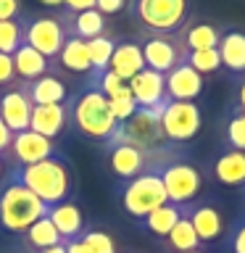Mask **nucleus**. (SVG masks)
I'll return each mask as SVG.
<instances>
[{
	"mask_svg": "<svg viewBox=\"0 0 245 253\" xmlns=\"http://www.w3.org/2000/svg\"><path fill=\"white\" fill-rule=\"evenodd\" d=\"M153 166L158 171V177L163 182L166 198L174 206H190L198 201V195L203 193L205 185V174L198 164H193L190 158L179 153V145H163L153 158Z\"/></svg>",
	"mask_w": 245,
	"mask_h": 253,
	"instance_id": "obj_1",
	"label": "nucleus"
},
{
	"mask_svg": "<svg viewBox=\"0 0 245 253\" xmlns=\"http://www.w3.org/2000/svg\"><path fill=\"white\" fill-rule=\"evenodd\" d=\"M11 177L19 179L24 187H29L47 209L69 201L71 190H74V169H71V161L63 153L50 156L32 166L11 169Z\"/></svg>",
	"mask_w": 245,
	"mask_h": 253,
	"instance_id": "obj_2",
	"label": "nucleus"
},
{
	"mask_svg": "<svg viewBox=\"0 0 245 253\" xmlns=\"http://www.w3.org/2000/svg\"><path fill=\"white\" fill-rule=\"evenodd\" d=\"M69 116L71 126L82 134V137L92 142H106L114 137V132L119 129V122L111 111L108 98L103 95L95 84H87L79 95L69 98Z\"/></svg>",
	"mask_w": 245,
	"mask_h": 253,
	"instance_id": "obj_3",
	"label": "nucleus"
},
{
	"mask_svg": "<svg viewBox=\"0 0 245 253\" xmlns=\"http://www.w3.org/2000/svg\"><path fill=\"white\" fill-rule=\"evenodd\" d=\"M45 213L47 206L29 187H24L19 179L8 174L3 179V187H0V229L21 235Z\"/></svg>",
	"mask_w": 245,
	"mask_h": 253,
	"instance_id": "obj_4",
	"label": "nucleus"
},
{
	"mask_svg": "<svg viewBox=\"0 0 245 253\" xmlns=\"http://www.w3.org/2000/svg\"><path fill=\"white\" fill-rule=\"evenodd\" d=\"M126 11L145 35H177L187 24L190 0H129Z\"/></svg>",
	"mask_w": 245,
	"mask_h": 253,
	"instance_id": "obj_5",
	"label": "nucleus"
},
{
	"mask_svg": "<svg viewBox=\"0 0 245 253\" xmlns=\"http://www.w3.org/2000/svg\"><path fill=\"white\" fill-rule=\"evenodd\" d=\"M119 201H122V209L126 216L142 221L150 211L161 209L163 203H169L166 198V190H163V182L158 177L156 166L150 164L142 174H137L134 179L129 182H122L119 187Z\"/></svg>",
	"mask_w": 245,
	"mask_h": 253,
	"instance_id": "obj_6",
	"label": "nucleus"
},
{
	"mask_svg": "<svg viewBox=\"0 0 245 253\" xmlns=\"http://www.w3.org/2000/svg\"><path fill=\"white\" fill-rule=\"evenodd\" d=\"M21 32H24V45L35 47L37 53H42L45 58H58L63 42H66V29L58 16H19Z\"/></svg>",
	"mask_w": 245,
	"mask_h": 253,
	"instance_id": "obj_7",
	"label": "nucleus"
},
{
	"mask_svg": "<svg viewBox=\"0 0 245 253\" xmlns=\"http://www.w3.org/2000/svg\"><path fill=\"white\" fill-rule=\"evenodd\" d=\"M203 126V114L195 106V100H169L161 111V129L166 142L185 145L193 137H198Z\"/></svg>",
	"mask_w": 245,
	"mask_h": 253,
	"instance_id": "obj_8",
	"label": "nucleus"
},
{
	"mask_svg": "<svg viewBox=\"0 0 245 253\" xmlns=\"http://www.w3.org/2000/svg\"><path fill=\"white\" fill-rule=\"evenodd\" d=\"M111 140H124V142H132V145L145 148V150L163 148L166 137L161 129V111L158 108H137L124 124H119V129L114 132Z\"/></svg>",
	"mask_w": 245,
	"mask_h": 253,
	"instance_id": "obj_9",
	"label": "nucleus"
},
{
	"mask_svg": "<svg viewBox=\"0 0 245 253\" xmlns=\"http://www.w3.org/2000/svg\"><path fill=\"white\" fill-rule=\"evenodd\" d=\"M140 45L145 66L158 71V74H169L187 55V47L179 35H142Z\"/></svg>",
	"mask_w": 245,
	"mask_h": 253,
	"instance_id": "obj_10",
	"label": "nucleus"
},
{
	"mask_svg": "<svg viewBox=\"0 0 245 253\" xmlns=\"http://www.w3.org/2000/svg\"><path fill=\"white\" fill-rule=\"evenodd\" d=\"M169 145V142H166ZM161 150V148H158ZM158 150H145V148H137L132 142H124V140H108L106 142V153H108V166L111 171L116 174L122 182H129L134 179L137 174H142L153 164V158Z\"/></svg>",
	"mask_w": 245,
	"mask_h": 253,
	"instance_id": "obj_11",
	"label": "nucleus"
},
{
	"mask_svg": "<svg viewBox=\"0 0 245 253\" xmlns=\"http://www.w3.org/2000/svg\"><path fill=\"white\" fill-rule=\"evenodd\" d=\"M61 150L55 145V140H47L42 134L24 129V132H13L11 148L5 150V161L11 169H21V166H32L37 161H45L50 156H58Z\"/></svg>",
	"mask_w": 245,
	"mask_h": 253,
	"instance_id": "obj_12",
	"label": "nucleus"
},
{
	"mask_svg": "<svg viewBox=\"0 0 245 253\" xmlns=\"http://www.w3.org/2000/svg\"><path fill=\"white\" fill-rule=\"evenodd\" d=\"M32 108H35V106H32L24 82H16V84L5 87V90L0 92V119L5 122V126L11 132L29 129Z\"/></svg>",
	"mask_w": 245,
	"mask_h": 253,
	"instance_id": "obj_13",
	"label": "nucleus"
},
{
	"mask_svg": "<svg viewBox=\"0 0 245 253\" xmlns=\"http://www.w3.org/2000/svg\"><path fill=\"white\" fill-rule=\"evenodd\" d=\"M129 90L134 95V103L137 108H158L163 111V106L169 103V95H166V74H158L153 69H142L140 74H134L129 82Z\"/></svg>",
	"mask_w": 245,
	"mask_h": 253,
	"instance_id": "obj_14",
	"label": "nucleus"
},
{
	"mask_svg": "<svg viewBox=\"0 0 245 253\" xmlns=\"http://www.w3.org/2000/svg\"><path fill=\"white\" fill-rule=\"evenodd\" d=\"M187 219L193 224L198 240L201 245H208V243H216L227 229V219L221 209L216 203L205 201V203H190L187 206Z\"/></svg>",
	"mask_w": 245,
	"mask_h": 253,
	"instance_id": "obj_15",
	"label": "nucleus"
},
{
	"mask_svg": "<svg viewBox=\"0 0 245 253\" xmlns=\"http://www.w3.org/2000/svg\"><path fill=\"white\" fill-rule=\"evenodd\" d=\"M69 126H71L69 103H50V106H35L32 108L29 129L42 134L47 140H58L61 134L69 132Z\"/></svg>",
	"mask_w": 245,
	"mask_h": 253,
	"instance_id": "obj_16",
	"label": "nucleus"
},
{
	"mask_svg": "<svg viewBox=\"0 0 245 253\" xmlns=\"http://www.w3.org/2000/svg\"><path fill=\"white\" fill-rule=\"evenodd\" d=\"M211 177L224 187H245V150L221 148L211 164Z\"/></svg>",
	"mask_w": 245,
	"mask_h": 253,
	"instance_id": "obj_17",
	"label": "nucleus"
},
{
	"mask_svg": "<svg viewBox=\"0 0 245 253\" xmlns=\"http://www.w3.org/2000/svg\"><path fill=\"white\" fill-rule=\"evenodd\" d=\"M61 24L66 29V37H79V40H92L106 35V16H103L98 8H90V11H63Z\"/></svg>",
	"mask_w": 245,
	"mask_h": 253,
	"instance_id": "obj_18",
	"label": "nucleus"
},
{
	"mask_svg": "<svg viewBox=\"0 0 245 253\" xmlns=\"http://www.w3.org/2000/svg\"><path fill=\"white\" fill-rule=\"evenodd\" d=\"M203 92V74H198L185 61L166 74V95L169 100H195Z\"/></svg>",
	"mask_w": 245,
	"mask_h": 253,
	"instance_id": "obj_19",
	"label": "nucleus"
},
{
	"mask_svg": "<svg viewBox=\"0 0 245 253\" xmlns=\"http://www.w3.org/2000/svg\"><path fill=\"white\" fill-rule=\"evenodd\" d=\"M108 69L114 71L116 77H122L124 82H129L134 74H140L145 69V58H142V45L137 40H122L116 42V50L111 55Z\"/></svg>",
	"mask_w": 245,
	"mask_h": 253,
	"instance_id": "obj_20",
	"label": "nucleus"
},
{
	"mask_svg": "<svg viewBox=\"0 0 245 253\" xmlns=\"http://www.w3.org/2000/svg\"><path fill=\"white\" fill-rule=\"evenodd\" d=\"M219 58L221 69H227L229 74H245V32L243 29H224L219 37Z\"/></svg>",
	"mask_w": 245,
	"mask_h": 253,
	"instance_id": "obj_21",
	"label": "nucleus"
},
{
	"mask_svg": "<svg viewBox=\"0 0 245 253\" xmlns=\"http://www.w3.org/2000/svg\"><path fill=\"white\" fill-rule=\"evenodd\" d=\"M47 219L53 221V227L58 229L61 240H74L84 232V216H82V209L71 201H63L58 206H50L47 209Z\"/></svg>",
	"mask_w": 245,
	"mask_h": 253,
	"instance_id": "obj_22",
	"label": "nucleus"
},
{
	"mask_svg": "<svg viewBox=\"0 0 245 253\" xmlns=\"http://www.w3.org/2000/svg\"><path fill=\"white\" fill-rule=\"evenodd\" d=\"M11 58H13V69H16L19 82H35V79L50 74V58H45L42 53H37L29 45H21Z\"/></svg>",
	"mask_w": 245,
	"mask_h": 253,
	"instance_id": "obj_23",
	"label": "nucleus"
},
{
	"mask_svg": "<svg viewBox=\"0 0 245 253\" xmlns=\"http://www.w3.org/2000/svg\"><path fill=\"white\" fill-rule=\"evenodd\" d=\"M32 106H50V103H66L69 90L66 82H61L55 74H45L35 82H24Z\"/></svg>",
	"mask_w": 245,
	"mask_h": 253,
	"instance_id": "obj_24",
	"label": "nucleus"
},
{
	"mask_svg": "<svg viewBox=\"0 0 245 253\" xmlns=\"http://www.w3.org/2000/svg\"><path fill=\"white\" fill-rule=\"evenodd\" d=\"M177 35L182 37L187 50H205V47L219 45L221 29L216 24H208V21H193V24H185L182 32H177Z\"/></svg>",
	"mask_w": 245,
	"mask_h": 253,
	"instance_id": "obj_25",
	"label": "nucleus"
},
{
	"mask_svg": "<svg viewBox=\"0 0 245 253\" xmlns=\"http://www.w3.org/2000/svg\"><path fill=\"white\" fill-rule=\"evenodd\" d=\"M185 213V206H174V203H163L161 209L150 211L145 219L140 221L142 229H145L148 235L158 237V240H166V235L171 232V227L179 221V216Z\"/></svg>",
	"mask_w": 245,
	"mask_h": 253,
	"instance_id": "obj_26",
	"label": "nucleus"
},
{
	"mask_svg": "<svg viewBox=\"0 0 245 253\" xmlns=\"http://www.w3.org/2000/svg\"><path fill=\"white\" fill-rule=\"evenodd\" d=\"M58 63L66 71H71V74H84V77L92 74L87 45H84V40H79V37H66V42H63L61 53H58Z\"/></svg>",
	"mask_w": 245,
	"mask_h": 253,
	"instance_id": "obj_27",
	"label": "nucleus"
},
{
	"mask_svg": "<svg viewBox=\"0 0 245 253\" xmlns=\"http://www.w3.org/2000/svg\"><path fill=\"white\" fill-rule=\"evenodd\" d=\"M163 245H166V251H171V253L201 251V240H198L195 229H193V224H190V219H187V206H185V213L179 216V221L171 227V232L166 235Z\"/></svg>",
	"mask_w": 245,
	"mask_h": 253,
	"instance_id": "obj_28",
	"label": "nucleus"
},
{
	"mask_svg": "<svg viewBox=\"0 0 245 253\" xmlns=\"http://www.w3.org/2000/svg\"><path fill=\"white\" fill-rule=\"evenodd\" d=\"M21 235H24V243H27V251H42V248H50V245L63 243L58 229H55L53 221L47 219V213L40 216L35 224H32L27 232H21Z\"/></svg>",
	"mask_w": 245,
	"mask_h": 253,
	"instance_id": "obj_29",
	"label": "nucleus"
},
{
	"mask_svg": "<svg viewBox=\"0 0 245 253\" xmlns=\"http://www.w3.org/2000/svg\"><path fill=\"white\" fill-rule=\"evenodd\" d=\"M221 142H224V148L245 150V111H227L224 124H221Z\"/></svg>",
	"mask_w": 245,
	"mask_h": 253,
	"instance_id": "obj_30",
	"label": "nucleus"
},
{
	"mask_svg": "<svg viewBox=\"0 0 245 253\" xmlns=\"http://www.w3.org/2000/svg\"><path fill=\"white\" fill-rule=\"evenodd\" d=\"M84 45H87V55H90L92 74L106 71L108 63H111V55H114V50H116V40L111 35H100V37L84 40Z\"/></svg>",
	"mask_w": 245,
	"mask_h": 253,
	"instance_id": "obj_31",
	"label": "nucleus"
},
{
	"mask_svg": "<svg viewBox=\"0 0 245 253\" xmlns=\"http://www.w3.org/2000/svg\"><path fill=\"white\" fill-rule=\"evenodd\" d=\"M185 63L193 66L198 74H216L221 69V58L216 47H205V50H187Z\"/></svg>",
	"mask_w": 245,
	"mask_h": 253,
	"instance_id": "obj_32",
	"label": "nucleus"
},
{
	"mask_svg": "<svg viewBox=\"0 0 245 253\" xmlns=\"http://www.w3.org/2000/svg\"><path fill=\"white\" fill-rule=\"evenodd\" d=\"M108 103H111V111H114V116H116L119 124H124L126 119H129L134 111H137V103H134V95H132V90H129V84L119 87V90L108 98Z\"/></svg>",
	"mask_w": 245,
	"mask_h": 253,
	"instance_id": "obj_33",
	"label": "nucleus"
},
{
	"mask_svg": "<svg viewBox=\"0 0 245 253\" xmlns=\"http://www.w3.org/2000/svg\"><path fill=\"white\" fill-rule=\"evenodd\" d=\"M24 45V32H21V21H0V53L13 55L19 47Z\"/></svg>",
	"mask_w": 245,
	"mask_h": 253,
	"instance_id": "obj_34",
	"label": "nucleus"
},
{
	"mask_svg": "<svg viewBox=\"0 0 245 253\" xmlns=\"http://www.w3.org/2000/svg\"><path fill=\"white\" fill-rule=\"evenodd\" d=\"M79 240L87 245L90 253H116V243L108 232H100V229H84L79 235Z\"/></svg>",
	"mask_w": 245,
	"mask_h": 253,
	"instance_id": "obj_35",
	"label": "nucleus"
},
{
	"mask_svg": "<svg viewBox=\"0 0 245 253\" xmlns=\"http://www.w3.org/2000/svg\"><path fill=\"white\" fill-rule=\"evenodd\" d=\"M19 79H16V69H13V58L5 53H0V90H5V87L16 84Z\"/></svg>",
	"mask_w": 245,
	"mask_h": 253,
	"instance_id": "obj_36",
	"label": "nucleus"
},
{
	"mask_svg": "<svg viewBox=\"0 0 245 253\" xmlns=\"http://www.w3.org/2000/svg\"><path fill=\"white\" fill-rule=\"evenodd\" d=\"M227 248H229V253H245V216L232 227L229 240H227Z\"/></svg>",
	"mask_w": 245,
	"mask_h": 253,
	"instance_id": "obj_37",
	"label": "nucleus"
},
{
	"mask_svg": "<svg viewBox=\"0 0 245 253\" xmlns=\"http://www.w3.org/2000/svg\"><path fill=\"white\" fill-rule=\"evenodd\" d=\"M21 16V0H0V21H13Z\"/></svg>",
	"mask_w": 245,
	"mask_h": 253,
	"instance_id": "obj_38",
	"label": "nucleus"
},
{
	"mask_svg": "<svg viewBox=\"0 0 245 253\" xmlns=\"http://www.w3.org/2000/svg\"><path fill=\"white\" fill-rule=\"evenodd\" d=\"M126 3H129V0H95V8L108 19V16H114V13H122L126 8Z\"/></svg>",
	"mask_w": 245,
	"mask_h": 253,
	"instance_id": "obj_39",
	"label": "nucleus"
},
{
	"mask_svg": "<svg viewBox=\"0 0 245 253\" xmlns=\"http://www.w3.org/2000/svg\"><path fill=\"white\" fill-rule=\"evenodd\" d=\"M11 140H13V132L5 126V122L0 119V156H5V150L11 148Z\"/></svg>",
	"mask_w": 245,
	"mask_h": 253,
	"instance_id": "obj_40",
	"label": "nucleus"
},
{
	"mask_svg": "<svg viewBox=\"0 0 245 253\" xmlns=\"http://www.w3.org/2000/svg\"><path fill=\"white\" fill-rule=\"evenodd\" d=\"M66 5V11H90L95 8V0H61Z\"/></svg>",
	"mask_w": 245,
	"mask_h": 253,
	"instance_id": "obj_41",
	"label": "nucleus"
},
{
	"mask_svg": "<svg viewBox=\"0 0 245 253\" xmlns=\"http://www.w3.org/2000/svg\"><path fill=\"white\" fill-rule=\"evenodd\" d=\"M237 111H245V77L240 79V84H237V90H235V106Z\"/></svg>",
	"mask_w": 245,
	"mask_h": 253,
	"instance_id": "obj_42",
	"label": "nucleus"
},
{
	"mask_svg": "<svg viewBox=\"0 0 245 253\" xmlns=\"http://www.w3.org/2000/svg\"><path fill=\"white\" fill-rule=\"evenodd\" d=\"M63 245H66V253H90V251H87V245L79 240V237H74V240H66Z\"/></svg>",
	"mask_w": 245,
	"mask_h": 253,
	"instance_id": "obj_43",
	"label": "nucleus"
},
{
	"mask_svg": "<svg viewBox=\"0 0 245 253\" xmlns=\"http://www.w3.org/2000/svg\"><path fill=\"white\" fill-rule=\"evenodd\" d=\"M27 253H66V245L58 243V245H50V248H42V251H27Z\"/></svg>",
	"mask_w": 245,
	"mask_h": 253,
	"instance_id": "obj_44",
	"label": "nucleus"
},
{
	"mask_svg": "<svg viewBox=\"0 0 245 253\" xmlns=\"http://www.w3.org/2000/svg\"><path fill=\"white\" fill-rule=\"evenodd\" d=\"M8 174H11V166H8V161H5L3 156H0V179H5Z\"/></svg>",
	"mask_w": 245,
	"mask_h": 253,
	"instance_id": "obj_45",
	"label": "nucleus"
},
{
	"mask_svg": "<svg viewBox=\"0 0 245 253\" xmlns=\"http://www.w3.org/2000/svg\"><path fill=\"white\" fill-rule=\"evenodd\" d=\"M40 3H45V5H61V0H40Z\"/></svg>",
	"mask_w": 245,
	"mask_h": 253,
	"instance_id": "obj_46",
	"label": "nucleus"
},
{
	"mask_svg": "<svg viewBox=\"0 0 245 253\" xmlns=\"http://www.w3.org/2000/svg\"><path fill=\"white\" fill-rule=\"evenodd\" d=\"M187 253H203V251H187Z\"/></svg>",
	"mask_w": 245,
	"mask_h": 253,
	"instance_id": "obj_47",
	"label": "nucleus"
},
{
	"mask_svg": "<svg viewBox=\"0 0 245 253\" xmlns=\"http://www.w3.org/2000/svg\"><path fill=\"white\" fill-rule=\"evenodd\" d=\"M243 195H245V187H243Z\"/></svg>",
	"mask_w": 245,
	"mask_h": 253,
	"instance_id": "obj_48",
	"label": "nucleus"
}]
</instances>
